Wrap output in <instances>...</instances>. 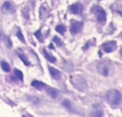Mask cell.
Masks as SVG:
<instances>
[{"label": "cell", "instance_id": "obj_20", "mask_svg": "<svg viewBox=\"0 0 122 117\" xmlns=\"http://www.w3.org/2000/svg\"><path fill=\"white\" fill-rule=\"evenodd\" d=\"M53 41L55 42V44L59 46H62V42L61 41V39L59 38H58L57 36H54V39H53Z\"/></svg>", "mask_w": 122, "mask_h": 117}, {"label": "cell", "instance_id": "obj_25", "mask_svg": "<svg viewBox=\"0 0 122 117\" xmlns=\"http://www.w3.org/2000/svg\"><path fill=\"white\" fill-rule=\"evenodd\" d=\"M49 47H50V49H54V46H52V44H50Z\"/></svg>", "mask_w": 122, "mask_h": 117}, {"label": "cell", "instance_id": "obj_12", "mask_svg": "<svg viewBox=\"0 0 122 117\" xmlns=\"http://www.w3.org/2000/svg\"><path fill=\"white\" fill-rule=\"evenodd\" d=\"M91 115L93 116V117H102L103 116V112H102L100 107L94 106V110L92 111Z\"/></svg>", "mask_w": 122, "mask_h": 117}, {"label": "cell", "instance_id": "obj_21", "mask_svg": "<svg viewBox=\"0 0 122 117\" xmlns=\"http://www.w3.org/2000/svg\"><path fill=\"white\" fill-rule=\"evenodd\" d=\"M63 104H64V106L67 109H69V110L71 109V103H70V102H69V100H65V101L64 102Z\"/></svg>", "mask_w": 122, "mask_h": 117}, {"label": "cell", "instance_id": "obj_10", "mask_svg": "<svg viewBox=\"0 0 122 117\" xmlns=\"http://www.w3.org/2000/svg\"><path fill=\"white\" fill-rule=\"evenodd\" d=\"M49 73L51 76V77L54 79H56V80H58L61 78V74L60 72L56 69L54 67H49Z\"/></svg>", "mask_w": 122, "mask_h": 117}, {"label": "cell", "instance_id": "obj_9", "mask_svg": "<svg viewBox=\"0 0 122 117\" xmlns=\"http://www.w3.org/2000/svg\"><path fill=\"white\" fill-rule=\"evenodd\" d=\"M49 7H47L46 6L44 5H42L40 8V10H39V16H40V19L41 20H45L48 16H49Z\"/></svg>", "mask_w": 122, "mask_h": 117}, {"label": "cell", "instance_id": "obj_2", "mask_svg": "<svg viewBox=\"0 0 122 117\" xmlns=\"http://www.w3.org/2000/svg\"><path fill=\"white\" fill-rule=\"evenodd\" d=\"M114 69L111 63L107 61H101L97 65V71L98 72L104 76H109L112 74Z\"/></svg>", "mask_w": 122, "mask_h": 117}, {"label": "cell", "instance_id": "obj_15", "mask_svg": "<svg viewBox=\"0 0 122 117\" xmlns=\"http://www.w3.org/2000/svg\"><path fill=\"white\" fill-rule=\"evenodd\" d=\"M43 52H44V56H45V58L49 61H50L51 63H55L56 62V58L54 57V56H51L49 53H48L45 49H44L43 50Z\"/></svg>", "mask_w": 122, "mask_h": 117}, {"label": "cell", "instance_id": "obj_24", "mask_svg": "<svg viewBox=\"0 0 122 117\" xmlns=\"http://www.w3.org/2000/svg\"><path fill=\"white\" fill-rule=\"evenodd\" d=\"M2 38H3V34H2V32L0 31V41H1Z\"/></svg>", "mask_w": 122, "mask_h": 117}, {"label": "cell", "instance_id": "obj_13", "mask_svg": "<svg viewBox=\"0 0 122 117\" xmlns=\"http://www.w3.org/2000/svg\"><path fill=\"white\" fill-rule=\"evenodd\" d=\"M31 86L33 87H34L35 89H36L41 90V89H42L45 86V84L43 82H41V81H37V80H34V81H32Z\"/></svg>", "mask_w": 122, "mask_h": 117}, {"label": "cell", "instance_id": "obj_1", "mask_svg": "<svg viewBox=\"0 0 122 117\" xmlns=\"http://www.w3.org/2000/svg\"><path fill=\"white\" fill-rule=\"evenodd\" d=\"M107 102L112 107H118L122 102V94L117 89H111L106 94Z\"/></svg>", "mask_w": 122, "mask_h": 117}, {"label": "cell", "instance_id": "obj_22", "mask_svg": "<svg viewBox=\"0 0 122 117\" xmlns=\"http://www.w3.org/2000/svg\"><path fill=\"white\" fill-rule=\"evenodd\" d=\"M34 35L36 36V38H37L39 41H42V34H41L40 30H39V31H37L36 32H35Z\"/></svg>", "mask_w": 122, "mask_h": 117}, {"label": "cell", "instance_id": "obj_6", "mask_svg": "<svg viewBox=\"0 0 122 117\" xmlns=\"http://www.w3.org/2000/svg\"><path fill=\"white\" fill-rule=\"evenodd\" d=\"M117 46V43L113 41H109V42L104 44L102 46V48H103V50L106 53H111L116 49Z\"/></svg>", "mask_w": 122, "mask_h": 117}, {"label": "cell", "instance_id": "obj_16", "mask_svg": "<svg viewBox=\"0 0 122 117\" xmlns=\"http://www.w3.org/2000/svg\"><path fill=\"white\" fill-rule=\"evenodd\" d=\"M1 67L3 69V71H4L5 72H9L10 71V66L9 65L8 63H6V61H1Z\"/></svg>", "mask_w": 122, "mask_h": 117}, {"label": "cell", "instance_id": "obj_14", "mask_svg": "<svg viewBox=\"0 0 122 117\" xmlns=\"http://www.w3.org/2000/svg\"><path fill=\"white\" fill-rule=\"evenodd\" d=\"M46 92L47 94L53 99H56L57 97H58V92L56 89H52V88H50V87H48L47 89H46Z\"/></svg>", "mask_w": 122, "mask_h": 117}, {"label": "cell", "instance_id": "obj_17", "mask_svg": "<svg viewBox=\"0 0 122 117\" xmlns=\"http://www.w3.org/2000/svg\"><path fill=\"white\" fill-rule=\"evenodd\" d=\"M14 74L16 76V77L19 79L20 81H23V78H24V76H23V73L19 70V69H14Z\"/></svg>", "mask_w": 122, "mask_h": 117}, {"label": "cell", "instance_id": "obj_23", "mask_svg": "<svg viewBox=\"0 0 122 117\" xmlns=\"http://www.w3.org/2000/svg\"><path fill=\"white\" fill-rule=\"evenodd\" d=\"M22 14H23V16L26 18V19H29V11L27 9H24L22 10Z\"/></svg>", "mask_w": 122, "mask_h": 117}, {"label": "cell", "instance_id": "obj_19", "mask_svg": "<svg viewBox=\"0 0 122 117\" xmlns=\"http://www.w3.org/2000/svg\"><path fill=\"white\" fill-rule=\"evenodd\" d=\"M16 36H18V38L19 39V40H21L23 43H25V39H24V37L21 31V30H19L16 33Z\"/></svg>", "mask_w": 122, "mask_h": 117}, {"label": "cell", "instance_id": "obj_7", "mask_svg": "<svg viewBox=\"0 0 122 117\" xmlns=\"http://www.w3.org/2000/svg\"><path fill=\"white\" fill-rule=\"evenodd\" d=\"M70 11L74 14H79L82 12L83 6L80 3H76V4H72L70 6Z\"/></svg>", "mask_w": 122, "mask_h": 117}, {"label": "cell", "instance_id": "obj_18", "mask_svg": "<svg viewBox=\"0 0 122 117\" xmlns=\"http://www.w3.org/2000/svg\"><path fill=\"white\" fill-rule=\"evenodd\" d=\"M56 31L58 33H59V34H61L63 35L64 33V31H66V28H65V26L64 25H58L56 27Z\"/></svg>", "mask_w": 122, "mask_h": 117}, {"label": "cell", "instance_id": "obj_8", "mask_svg": "<svg viewBox=\"0 0 122 117\" xmlns=\"http://www.w3.org/2000/svg\"><path fill=\"white\" fill-rule=\"evenodd\" d=\"M1 11L3 13H4L5 14H11L14 11V9L12 5L11 4L10 2L9 1H5L4 3V4L1 6Z\"/></svg>", "mask_w": 122, "mask_h": 117}, {"label": "cell", "instance_id": "obj_11", "mask_svg": "<svg viewBox=\"0 0 122 117\" xmlns=\"http://www.w3.org/2000/svg\"><path fill=\"white\" fill-rule=\"evenodd\" d=\"M16 54L18 55V56L19 57V59L24 62V64L26 65V66H29L30 65V62L29 61V60L27 59L26 56H25V54L23 53V51L21 50H17L16 51Z\"/></svg>", "mask_w": 122, "mask_h": 117}, {"label": "cell", "instance_id": "obj_3", "mask_svg": "<svg viewBox=\"0 0 122 117\" xmlns=\"http://www.w3.org/2000/svg\"><path fill=\"white\" fill-rule=\"evenodd\" d=\"M72 84L76 87V89L80 91H84L87 88V84L86 81L80 76H70Z\"/></svg>", "mask_w": 122, "mask_h": 117}, {"label": "cell", "instance_id": "obj_4", "mask_svg": "<svg viewBox=\"0 0 122 117\" xmlns=\"http://www.w3.org/2000/svg\"><path fill=\"white\" fill-rule=\"evenodd\" d=\"M92 11L96 14L97 21L100 23H104L107 19V14L105 11L98 6H94L92 9Z\"/></svg>", "mask_w": 122, "mask_h": 117}, {"label": "cell", "instance_id": "obj_5", "mask_svg": "<svg viewBox=\"0 0 122 117\" xmlns=\"http://www.w3.org/2000/svg\"><path fill=\"white\" fill-rule=\"evenodd\" d=\"M83 22L81 21H75L71 24L70 27V31L73 35L77 34L79 32L81 31L82 27H83Z\"/></svg>", "mask_w": 122, "mask_h": 117}]
</instances>
